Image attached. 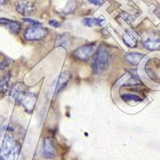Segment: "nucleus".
Instances as JSON below:
<instances>
[{
	"label": "nucleus",
	"instance_id": "obj_8",
	"mask_svg": "<svg viewBox=\"0 0 160 160\" xmlns=\"http://www.w3.org/2000/svg\"><path fill=\"white\" fill-rule=\"evenodd\" d=\"M0 25L3 26L5 28H8L10 32L12 35H18V33L21 31V28L22 26L18 21H15V20L9 19V18H0Z\"/></svg>",
	"mask_w": 160,
	"mask_h": 160
},
{
	"label": "nucleus",
	"instance_id": "obj_2",
	"mask_svg": "<svg viewBox=\"0 0 160 160\" xmlns=\"http://www.w3.org/2000/svg\"><path fill=\"white\" fill-rule=\"evenodd\" d=\"M20 151L19 142L11 134L8 133L0 148V160H18Z\"/></svg>",
	"mask_w": 160,
	"mask_h": 160
},
{
	"label": "nucleus",
	"instance_id": "obj_7",
	"mask_svg": "<svg viewBox=\"0 0 160 160\" xmlns=\"http://www.w3.org/2000/svg\"><path fill=\"white\" fill-rule=\"evenodd\" d=\"M15 7L16 11L20 15H24V16H28L35 11V8L32 3L28 1H24V0H19L15 2Z\"/></svg>",
	"mask_w": 160,
	"mask_h": 160
},
{
	"label": "nucleus",
	"instance_id": "obj_9",
	"mask_svg": "<svg viewBox=\"0 0 160 160\" xmlns=\"http://www.w3.org/2000/svg\"><path fill=\"white\" fill-rule=\"evenodd\" d=\"M42 155L46 158H54L56 156V150L49 138H44Z\"/></svg>",
	"mask_w": 160,
	"mask_h": 160
},
{
	"label": "nucleus",
	"instance_id": "obj_16",
	"mask_svg": "<svg viewBox=\"0 0 160 160\" xmlns=\"http://www.w3.org/2000/svg\"><path fill=\"white\" fill-rule=\"evenodd\" d=\"M121 98L125 102H130V101H133V102H142V99L138 95H134V94H123L121 95Z\"/></svg>",
	"mask_w": 160,
	"mask_h": 160
},
{
	"label": "nucleus",
	"instance_id": "obj_20",
	"mask_svg": "<svg viewBox=\"0 0 160 160\" xmlns=\"http://www.w3.org/2000/svg\"><path fill=\"white\" fill-rule=\"evenodd\" d=\"M8 2V0H0V5H4Z\"/></svg>",
	"mask_w": 160,
	"mask_h": 160
},
{
	"label": "nucleus",
	"instance_id": "obj_10",
	"mask_svg": "<svg viewBox=\"0 0 160 160\" xmlns=\"http://www.w3.org/2000/svg\"><path fill=\"white\" fill-rule=\"evenodd\" d=\"M71 78V73L69 71H63V72L60 75L58 81H57L56 86L55 88V93L58 94L60 91H62L64 88L67 87L68 83L69 82L70 79Z\"/></svg>",
	"mask_w": 160,
	"mask_h": 160
},
{
	"label": "nucleus",
	"instance_id": "obj_17",
	"mask_svg": "<svg viewBox=\"0 0 160 160\" xmlns=\"http://www.w3.org/2000/svg\"><path fill=\"white\" fill-rule=\"evenodd\" d=\"M22 21L25 22H28V23L31 24L32 26H41L42 25V22H39L38 21H37V20L32 19V18H22Z\"/></svg>",
	"mask_w": 160,
	"mask_h": 160
},
{
	"label": "nucleus",
	"instance_id": "obj_5",
	"mask_svg": "<svg viewBox=\"0 0 160 160\" xmlns=\"http://www.w3.org/2000/svg\"><path fill=\"white\" fill-rule=\"evenodd\" d=\"M95 48H96V44L95 42L84 44L73 51V56L79 61L87 62L93 55L95 51Z\"/></svg>",
	"mask_w": 160,
	"mask_h": 160
},
{
	"label": "nucleus",
	"instance_id": "obj_3",
	"mask_svg": "<svg viewBox=\"0 0 160 160\" xmlns=\"http://www.w3.org/2000/svg\"><path fill=\"white\" fill-rule=\"evenodd\" d=\"M111 62V55L108 49L102 46H100L94 55L92 62L93 72L98 75L108 69Z\"/></svg>",
	"mask_w": 160,
	"mask_h": 160
},
{
	"label": "nucleus",
	"instance_id": "obj_1",
	"mask_svg": "<svg viewBox=\"0 0 160 160\" xmlns=\"http://www.w3.org/2000/svg\"><path fill=\"white\" fill-rule=\"evenodd\" d=\"M10 95L15 98L17 103L22 106L26 111L31 113L35 108L38 94L29 91V88L21 82H15L12 85Z\"/></svg>",
	"mask_w": 160,
	"mask_h": 160
},
{
	"label": "nucleus",
	"instance_id": "obj_11",
	"mask_svg": "<svg viewBox=\"0 0 160 160\" xmlns=\"http://www.w3.org/2000/svg\"><path fill=\"white\" fill-rule=\"evenodd\" d=\"M143 46L147 49L151 51L160 49V37L149 38L143 42Z\"/></svg>",
	"mask_w": 160,
	"mask_h": 160
},
{
	"label": "nucleus",
	"instance_id": "obj_14",
	"mask_svg": "<svg viewBox=\"0 0 160 160\" xmlns=\"http://www.w3.org/2000/svg\"><path fill=\"white\" fill-rule=\"evenodd\" d=\"M10 78H11V73H7L0 80V91L2 94H5L9 90Z\"/></svg>",
	"mask_w": 160,
	"mask_h": 160
},
{
	"label": "nucleus",
	"instance_id": "obj_12",
	"mask_svg": "<svg viewBox=\"0 0 160 160\" xmlns=\"http://www.w3.org/2000/svg\"><path fill=\"white\" fill-rule=\"evenodd\" d=\"M71 36L68 33H63L59 35L56 39V47H62V48H68L71 43Z\"/></svg>",
	"mask_w": 160,
	"mask_h": 160
},
{
	"label": "nucleus",
	"instance_id": "obj_19",
	"mask_svg": "<svg viewBox=\"0 0 160 160\" xmlns=\"http://www.w3.org/2000/svg\"><path fill=\"white\" fill-rule=\"evenodd\" d=\"M87 1L95 6H101L104 2V0H87Z\"/></svg>",
	"mask_w": 160,
	"mask_h": 160
},
{
	"label": "nucleus",
	"instance_id": "obj_13",
	"mask_svg": "<svg viewBox=\"0 0 160 160\" xmlns=\"http://www.w3.org/2000/svg\"><path fill=\"white\" fill-rule=\"evenodd\" d=\"M144 55L141 54V53H136V52H132L130 53L128 55H126L125 58L129 63L133 64V65H137L138 62L141 61L142 58H143Z\"/></svg>",
	"mask_w": 160,
	"mask_h": 160
},
{
	"label": "nucleus",
	"instance_id": "obj_4",
	"mask_svg": "<svg viewBox=\"0 0 160 160\" xmlns=\"http://www.w3.org/2000/svg\"><path fill=\"white\" fill-rule=\"evenodd\" d=\"M144 68L148 78L156 84H160V58H150Z\"/></svg>",
	"mask_w": 160,
	"mask_h": 160
},
{
	"label": "nucleus",
	"instance_id": "obj_6",
	"mask_svg": "<svg viewBox=\"0 0 160 160\" xmlns=\"http://www.w3.org/2000/svg\"><path fill=\"white\" fill-rule=\"evenodd\" d=\"M48 30L40 26H31L27 28L24 33V38L28 41H39L48 35Z\"/></svg>",
	"mask_w": 160,
	"mask_h": 160
},
{
	"label": "nucleus",
	"instance_id": "obj_18",
	"mask_svg": "<svg viewBox=\"0 0 160 160\" xmlns=\"http://www.w3.org/2000/svg\"><path fill=\"white\" fill-rule=\"evenodd\" d=\"M49 24L50 26H51L52 28H60L61 26H62V23L58 21L55 19H51L49 21Z\"/></svg>",
	"mask_w": 160,
	"mask_h": 160
},
{
	"label": "nucleus",
	"instance_id": "obj_15",
	"mask_svg": "<svg viewBox=\"0 0 160 160\" xmlns=\"http://www.w3.org/2000/svg\"><path fill=\"white\" fill-rule=\"evenodd\" d=\"M103 21V18H85L82 19V22L84 26L89 27V28H92L95 26H99Z\"/></svg>",
	"mask_w": 160,
	"mask_h": 160
}]
</instances>
